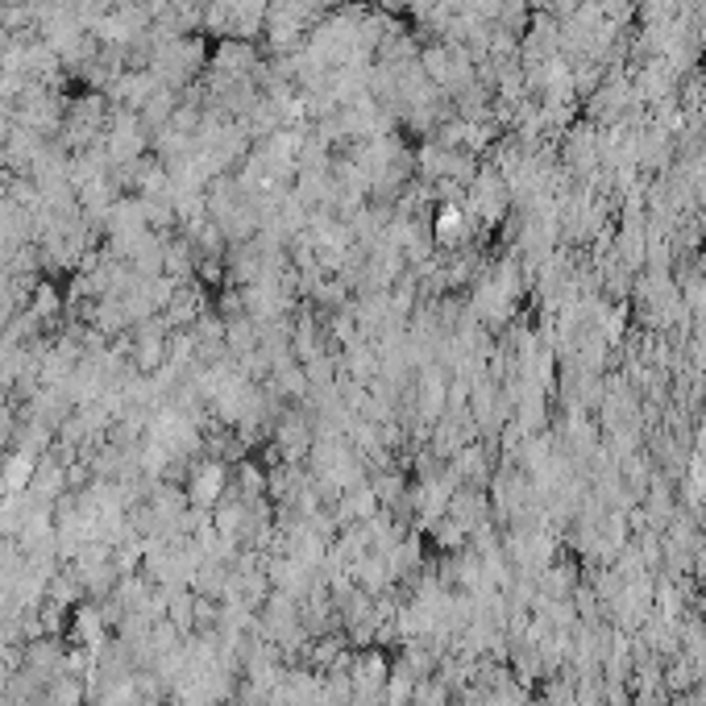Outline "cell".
I'll return each instance as SVG.
<instances>
[{
	"label": "cell",
	"mask_w": 706,
	"mask_h": 706,
	"mask_svg": "<svg viewBox=\"0 0 706 706\" xmlns=\"http://www.w3.org/2000/svg\"><path fill=\"white\" fill-rule=\"evenodd\" d=\"M474 234V220L466 204H437L432 212V241L441 245V250H457V245H466Z\"/></svg>",
	"instance_id": "obj_1"
}]
</instances>
